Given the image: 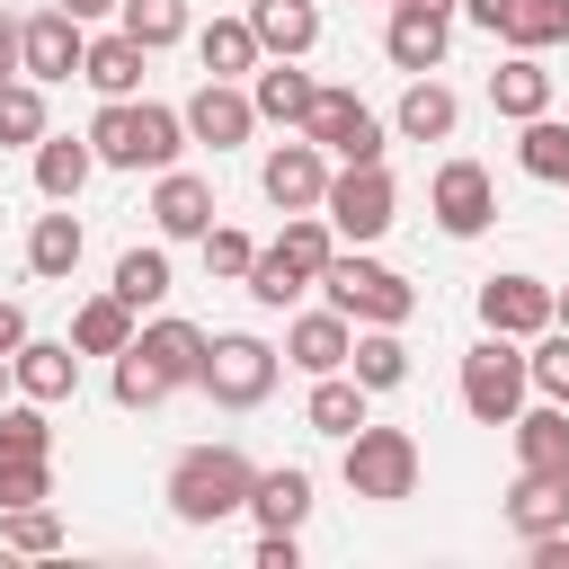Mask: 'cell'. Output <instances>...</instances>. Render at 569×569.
Masks as SVG:
<instances>
[{"label":"cell","mask_w":569,"mask_h":569,"mask_svg":"<svg viewBox=\"0 0 569 569\" xmlns=\"http://www.w3.org/2000/svg\"><path fill=\"white\" fill-rule=\"evenodd\" d=\"M507 525L533 542V533H560L569 525V480H551V471H525L516 489H507Z\"/></svg>","instance_id":"obj_19"},{"label":"cell","mask_w":569,"mask_h":569,"mask_svg":"<svg viewBox=\"0 0 569 569\" xmlns=\"http://www.w3.org/2000/svg\"><path fill=\"white\" fill-rule=\"evenodd\" d=\"M311 98H320V89L293 71V53H276V71H258V89H249V107H258V116H276V124H302V116H311Z\"/></svg>","instance_id":"obj_27"},{"label":"cell","mask_w":569,"mask_h":569,"mask_svg":"<svg viewBox=\"0 0 569 569\" xmlns=\"http://www.w3.org/2000/svg\"><path fill=\"white\" fill-rule=\"evenodd\" d=\"M80 53H89V44H80V18H71V9H44V18L18 27V62H27L36 80H71Z\"/></svg>","instance_id":"obj_12"},{"label":"cell","mask_w":569,"mask_h":569,"mask_svg":"<svg viewBox=\"0 0 569 569\" xmlns=\"http://www.w3.org/2000/svg\"><path fill=\"white\" fill-rule=\"evenodd\" d=\"M80 80H89L98 98H133V80H142V44H133V36H98V44L80 53Z\"/></svg>","instance_id":"obj_25"},{"label":"cell","mask_w":569,"mask_h":569,"mask_svg":"<svg viewBox=\"0 0 569 569\" xmlns=\"http://www.w3.org/2000/svg\"><path fill=\"white\" fill-rule=\"evenodd\" d=\"M249 36H258V53H311L320 9L311 0H249Z\"/></svg>","instance_id":"obj_17"},{"label":"cell","mask_w":569,"mask_h":569,"mask_svg":"<svg viewBox=\"0 0 569 569\" xmlns=\"http://www.w3.org/2000/svg\"><path fill=\"white\" fill-rule=\"evenodd\" d=\"M302 418H311L320 436H356V427H365V382H338V373H320Z\"/></svg>","instance_id":"obj_31"},{"label":"cell","mask_w":569,"mask_h":569,"mask_svg":"<svg viewBox=\"0 0 569 569\" xmlns=\"http://www.w3.org/2000/svg\"><path fill=\"white\" fill-rule=\"evenodd\" d=\"M489 213H498L489 169H480V160H445V169H436V222H445L453 240H471V231H489Z\"/></svg>","instance_id":"obj_9"},{"label":"cell","mask_w":569,"mask_h":569,"mask_svg":"<svg viewBox=\"0 0 569 569\" xmlns=\"http://www.w3.org/2000/svg\"><path fill=\"white\" fill-rule=\"evenodd\" d=\"M27 267H36V276H71V267H80V222H71V213H44V222L27 231Z\"/></svg>","instance_id":"obj_34"},{"label":"cell","mask_w":569,"mask_h":569,"mask_svg":"<svg viewBox=\"0 0 569 569\" xmlns=\"http://www.w3.org/2000/svg\"><path fill=\"white\" fill-rule=\"evenodd\" d=\"M178 116H187V133H196V142H213V151L249 142V124H258V107H249V98H240L231 80H204V89H196V98H187Z\"/></svg>","instance_id":"obj_13"},{"label":"cell","mask_w":569,"mask_h":569,"mask_svg":"<svg viewBox=\"0 0 569 569\" xmlns=\"http://www.w3.org/2000/svg\"><path fill=\"white\" fill-rule=\"evenodd\" d=\"M453 116H462V107H453V89H445V80H409V98H400V116H391V124H400L409 142H445V133H453Z\"/></svg>","instance_id":"obj_28"},{"label":"cell","mask_w":569,"mask_h":569,"mask_svg":"<svg viewBox=\"0 0 569 569\" xmlns=\"http://www.w3.org/2000/svg\"><path fill=\"white\" fill-rule=\"evenodd\" d=\"M222 409H258L276 391V347L267 338H204V373H196Z\"/></svg>","instance_id":"obj_6"},{"label":"cell","mask_w":569,"mask_h":569,"mask_svg":"<svg viewBox=\"0 0 569 569\" xmlns=\"http://www.w3.org/2000/svg\"><path fill=\"white\" fill-rule=\"evenodd\" d=\"M240 284H249V293H258V302H267V311H284V302H293V293H302V284H311V276H302V267H284V249H258V258H249V276H240Z\"/></svg>","instance_id":"obj_39"},{"label":"cell","mask_w":569,"mask_h":569,"mask_svg":"<svg viewBox=\"0 0 569 569\" xmlns=\"http://www.w3.org/2000/svg\"><path fill=\"white\" fill-rule=\"evenodd\" d=\"M258 187H267V204H284V213H311V204H320V187H329V160H320V142L302 133V142L267 151Z\"/></svg>","instance_id":"obj_11"},{"label":"cell","mask_w":569,"mask_h":569,"mask_svg":"<svg viewBox=\"0 0 569 569\" xmlns=\"http://www.w3.org/2000/svg\"><path fill=\"white\" fill-rule=\"evenodd\" d=\"M9 373H18V391H27V400H71V382H80V356H71V347H53V338H18Z\"/></svg>","instance_id":"obj_16"},{"label":"cell","mask_w":569,"mask_h":569,"mask_svg":"<svg viewBox=\"0 0 569 569\" xmlns=\"http://www.w3.org/2000/svg\"><path fill=\"white\" fill-rule=\"evenodd\" d=\"M249 258H258V249H249L240 231H213V222H204V267H213L222 284H240V276H249Z\"/></svg>","instance_id":"obj_45"},{"label":"cell","mask_w":569,"mask_h":569,"mask_svg":"<svg viewBox=\"0 0 569 569\" xmlns=\"http://www.w3.org/2000/svg\"><path fill=\"white\" fill-rule=\"evenodd\" d=\"M462 9H471V18H480V27H489V36H498V27H507V9H516V0H462Z\"/></svg>","instance_id":"obj_49"},{"label":"cell","mask_w":569,"mask_h":569,"mask_svg":"<svg viewBox=\"0 0 569 569\" xmlns=\"http://www.w3.org/2000/svg\"><path fill=\"white\" fill-rule=\"evenodd\" d=\"M382 44H391L400 71H436V62H445V18H436V9H391V36H382Z\"/></svg>","instance_id":"obj_24"},{"label":"cell","mask_w":569,"mask_h":569,"mask_svg":"<svg viewBox=\"0 0 569 569\" xmlns=\"http://www.w3.org/2000/svg\"><path fill=\"white\" fill-rule=\"evenodd\" d=\"M9 71H18V27L0 18V80H9Z\"/></svg>","instance_id":"obj_50"},{"label":"cell","mask_w":569,"mask_h":569,"mask_svg":"<svg viewBox=\"0 0 569 569\" xmlns=\"http://www.w3.org/2000/svg\"><path fill=\"white\" fill-rule=\"evenodd\" d=\"M116 293H124L133 311L160 302V293H169V258H160V249H124V258H116Z\"/></svg>","instance_id":"obj_38"},{"label":"cell","mask_w":569,"mask_h":569,"mask_svg":"<svg viewBox=\"0 0 569 569\" xmlns=\"http://www.w3.org/2000/svg\"><path fill=\"white\" fill-rule=\"evenodd\" d=\"M391 9H436V18H445V9H453V0H391Z\"/></svg>","instance_id":"obj_52"},{"label":"cell","mask_w":569,"mask_h":569,"mask_svg":"<svg viewBox=\"0 0 569 569\" xmlns=\"http://www.w3.org/2000/svg\"><path fill=\"white\" fill-rule=\"evenodd\" d=\"M151 222H160L169 240H204V222H213V187L187 178V169H169L160 196H151Z\"/></svg>","instance_id":"obj_18"},{"label":"cell","mask_w":569,"mask_h":569,"mask_svg":"<svg viewBox=\"0 0 569 569\" xmlns=\"http://www.w3.org/2000/svg\"><path fill=\"white\" fill-rule=\"evenodd\" d=\"M480 320L498 338H542L551 329V284L542 276H489L480 284Z\"/></svg>","instance_id":"obj_10"},{"label":"cell","mask_w":569,"mask_h":569,"mask_svg":"<svg viewBox=\"0 0 569 569\" xmlns=\"http://www.w3.org/2000/svg\"><path fill=\"white\" fill-rule=\"evenodd\" d=\"M169 391H178V382H169L142 347H124V356H116V400H124V409H160Z\"/></svg>","instance_id":"obj_36"},{"label":"cell","mask_w":569,"mask_h":569,"mask_svg":"<svg viewBox=\"0 0 569 569\" xmlns=\"http://www.w3.org/2000/svg\"><path fill=\"white\" fill-rule=\"evenodd\" d=\"M0 391H9V356H0Z\"/></svg>","instance_id":"obj_54"},{"label":"cell","mask_w":569,"mask_h":569,"mask_svg":"<svg viewBox=\"0 0 569 569\" xmlns=\"http://www.w3.org/2000/svg\"><path fill=\"white\" fill-rule=\"evenodd\" d=\"M347 489L373 498V507L409 498V489H418V436H409V427H356V436H347Z\"/></svg>","instance_id":"obj_4"},{"label":"cell","mask_w":569,"mask_h":569,"mask_svg":"<svg viewBox=\"0 0 569 569\" xmlns=\"http://www.w3.org/2000/svg\"><path fill=\"white\" fill-rule=\"evenodd\" d=\"M249 489H258V462H249L240 445H187L178 471H169V507H178V525H222V516L249 507Z\"/></svg>","instance_id":"obj_1"},{"label":"cell","mask_w":569,"mask_h":569,"mask_svg":"<svg viewBox=\"0 0 569 569\" xmlns=\"http://www.w3.org/2000/svg\"><path fill=\"white\" fill-rule=\"evenodd\" d=\"M36 498H53L44 453H0V516H9V507H36Z\"/></svg>","instance_id":"obj_40"},{"label":"cell","mask_w":569,"mask_h":569,"mask_svg":"<svg viewBox=\"0 0 569 569\" xmlns=\"http://www.w3.org/2000/svg\"><path fill=\"white\" fill-rule=\"evenodd\" d=\"M525 382H542V391H551V400L569 409V329H551V338H542V347L525 356Z\"/></svg>","instance_id":"obj_44"},{"label":"cell","mask_w":569,"mask_h":569,"mask_svg":"<svg viewBox=\"0 0 569 569\" xmlns=\"http://www.w3.org/2000/svg\"><path fill=\"white\" fill-rule=\"evenodd\" d=\"M18 338H27V311H18V302H0V356H18Z\"/></svg>","instance_id":"obj_48"},{"label":"cell","mask_w":569,"mask_h":569,"mask_svg":"<svg viewBox=\"0 0 569 569\" xmlns=\"http://www.w3.org/2000/svg\"><path fill=\"white\" fill-rule=\"evenodd\" d=\"M320 284H329V311H347V320H365V329H400V320L418 311L409 276H391V267H373V258H329Z\"/></svg>","instance_id":"obj_3"},{"label":"cell","mask_w":569,"mask_h":569,"mask_svg":"<svg viewBox=\"0 0 569 569\" xmlns=\"http://www.w3.org/2000/svg\"><path fill=\"white\" fill-rule=\"evenodd\" d=\"M489 98H498V116H516V124H525V116H542V107H551V71H542L533 53H516V62H498V71H489Z\"/></svg>","instance_id":"obj_26"},{"label":"cell","mask_w":569,"mask_h":569,"mask_svg":"<svg viewBox=\"0 0 569 569\" xmlns=\"http://www.w3.org/2000/svg\"><path fill=\"white\" fill-rule=\"evenodd\" d=\"M551 329H569V293H551Z\"/></svg>","instance_id":"obj_53"},{"label":"cell","mask_w":569,"mask_h":569,"mask_svg":"<svg viewBox=\"0 0 569 569\" xmlns=\"http://www.w3.org/2000/svg\"><path fill=\"white\" fill-rule=\"evenodd\" d=\"M0 542H9V551H62V516H53L44 498H36V507H9Z\"/></svg>","instance_id":"obj_41"},{"label":"cell","mask_w":569,"mask_h":569,"mask_svg":"<svg viewBox=\"0 0 569 569\" xmlns=\"http://www.w3.org/2000/svg\"><path fill=\"white\" fill-rule=\"evenodd\" d=\"M249 516L258 525H284V533H302V516H311V471H258V489H249Z\"/></svg>","instance_id":"obj_23"},{"label":"cell","mask_w":569,"mask_h":569,"mask_svg":"<svg viewBox=\"0 0 569 569\" xmlns=\"http://www.w3.org/2000/svg\"><path fill=\"white\" fill-rule=\"evenodd\" d=\"M462 409L480 418V427H507L516 409H525V356H516V338H480L471 356H462Z\"/></svg>","instance_id":"obj_5"},{"label":"cell","mask_w":569,"mask_h":569,"mask_svg":"<svg viewBox=\"0 0 569 569\" xmlns=\"http://www.w3.org/2000/svg\"><path fill=\"white\" fill-rule=\"evenodd\" d=\"M0 453H53L44 400H27V409H0Z\"/></svg>","instance_id":"obj_43"},{"label":"cell","mask_w":569,"mask_h":569,"mask_svg":"<svg viewBox=\"0 0 569 569\" xmlns=\"http://www.w3.org/2000/svg\"><path fill=\"white\" fill-rule=\"evenodd\" d=\"M347 365H356V382H365V391H400V382H409V347H400L391 329L356 338V347H347Z\"/></svg>","instance_id":"obj_30"},{"label":"cell","mask_w":569,"mask_h":569,"mask_svg":"<svg viewBox=\"0 0 569 569\" xmlns=\"http://www.w3.org/2000/svg\"><path fill=\"white\" fill-rule=\"evenodd\" d=\"M347 347H356V320H347V311H311V320L284 329V356H293L302 373H338Z\"/></svg>","instance_id":"obj_15"},{"label":"cell","mask_w":569,"mask_h":569,"mask_svg":"<svg viewBox=\"0 0 569 569\" xmlns=\"http://www.w3.org/2000/svg\"><path fill=\"white\" fill-rule=\"evenodd\" d=\"M320 204H329V222L347 231V240H382L391 231V178H382V160H347L329 187H320Z\"/></svg>","instance_id":"obj_7"},{"label":"cell","mask_w":569,"mask_h":569,"mask_svg":"<svg viewBox=\"0 0 569 569\" xmlns=\"http://www.w3.org/2000/svg\"><path fill=\"white\" fill-rule=\"evenodd\" d=\"M89 169H98L89 142H71V133H44V142H36V187H44L53 204H71V196L89 187Z\"/></svg>","instance_id":"obj_20"},{"label":"cell","mask_w":569,"mask_h":569,"mask_svg":"<svg viewBox=\"0 0 569 569\" xmlns=\"http://www.w3.org/2000/svg\"><path fill=\"white\" fill-rule=\"evenodd\" d=\"M133 347H142L169 382H196V373H204V329H196V320H151Z\"/></svg>","instance_id":"obj_22"},{"label":"cell","mask_w":569,"mask_h":569,"mask_svg":"<svg viewBox=\"0 0 569 569\" xmlns=\"http://www.w3.org/2000/svg\"><path fill=\"white\" fill-rule=\"evenodd\" d=\"M258 569H302V542H293L284 525H267V533H258Z\"/></svg>","instance_id":"obj_46"},{"label":"cell","mask_w":569,"mask_h":569,"mask_svg":"<svg viewBox=\"0 0 569 569\" xmlns=\"http://www.w3.org/2000/svg\"><path fill=\"white\" fill-rule=\"evenodd\" d=\"M498 36H507L516 53H542V44H569V0H516Z\"/></svg>","instance_id":"obj_29"},{"label":"cell","mask_w":569,"mask_h":569,"mask_svg":"<svg viewBox=\"0 0 569 569\" xmlns=\"http://www.w3.org/2000/svg\"><path fill=\"white\" fill-rule=\"evenodd\" d=\"M0 142H44V98L27 80H0Z\"/></svg>","instance_id":"obj_42"},{"label":"cell","mask_w":569,"mask_h":569,"mask_svg":"<svg viewBox=\"0 0 569 569\" xmlns=\"http://www.w3.org/2000/svg\"><path fill=\"white\" fill-rule=\"evenodd\" d=\"M507 427H516V462H525V471L569 480V409H560V400H551V409H516Z\"/></svg>","instance_id":"obj_14"},{"label":"cell","mask_w":569,"mask_h":569,"mask_svg":"<svg viewBox=\"0 0 569 569\" xmlns=\"http://www.w3.org/2000/svg\"><path fill=\"white\" fill-rule=\"evenodd\" d=\"M302 133H311L320 151H338V160H382V124L356 107V89H320L311 116H302Z\"/></svg>","instance_id":"obj_8"},{"label":"cell","mask_w":569,"mask_h":569,"mask_svg":"<svg viewBox=\"0 0 569 569\" xmlns=\"http://www.w3.org/2000/svg\"><path fill=\"white\" fill-rule=\"evenodd\" d=\"M62 9H71V18H98V9H116V0H62Z\"/></svg>","instance_id":"obj_51"},{"label":"cell","mask_w":569,"mask_h":569,"mask_svg":"<svg viewBox=\"0 0 569 569\" xmlns=\"http://www.w3.org/2000/svg\"><path fill=\"white\" fill-rule=\"evenodd\" d=\"M178 133H187V116H178V107L107 98V107H98V124H89V151H98L107 169H169V160H178Z\"/></svg>","instance_id":"obj_2"},{"label":"cell","mask_w":569,"mask_h":569,"mask_svg":"<svg viewBox=\"0 0 569 569\" xmlns=\"http://www.w3.org/2000/svg\"><path fill=\"white\" fill-rule=\"evenodd\" d=\"M533 569H569V525L560 533H533Z\"/></svg>","instance_id":"obj_47"},{"label":"cell","mask_w":569,"mask_h":569,"mask_svg":"<svg viewBox=\"0 0 569 569\" xmlns=\"http://www.w3.org/2000/svg\"><path fill=\"white\" fill-rule=\"evenodd\" d=\"M116 9H124V36H133L142 53H160V44L187 36V0H116Z\"/></svg>","instance_id":"obj_35"},{"label":"cell","mask_w":569,"mask_h":569,"mask_svg":"<svg viewBox=\"0 0 569 569\" xmlns=\"http://www.w3.org/2000/svg\"><path fill=\"white\" fill-rule=\"evenodd\" d=\"M71 347H80V356H124V347H133V302H124V293H98V302H80V320H71Z\"/></svg>","instance_id":"obj_21"},{"label":"cell","mask_w":569,"mask_h":569,"mask_svg":"<svg viewBox=\"0 0 569 569\" xmlns=\"http://www.w3.org/2000/svg\"><path fill=\"white\" fill-rule=\"evenodd\" d=\"M516 160H525V178H551V187H569V124H551V116H525V142H516Z\"/></svg>","instance_id":"obj_32"},{"label":"cell","mask_w":569,"mask_h":569,"mask_svg":"<svg viewBox=\"0 0 569 569\" xmlns=\"http://www.w3.org/2000/svg\"><path fill=\"white\" fill-rule=\"evenodd\" d=\"M196 53H204V71H213V80H231V71H249V62H258V36H249V18H213V27L196 36Z\"/></svg>","instance_id":"obj_33"},{"label":"cell","mask_w":569,"mask_h":569,"mask_svg":"<svg viewBox=\"0 0 569 569\" xmlns=\"http://www.w3.org/2000/svg\"><path fill=\"white\" fill-rule=\"evenodd\" d=\"M276 249H284V267H302V276H311V284H320V267H329V258H338V249H329V222H320V213H293V222H284V240H276Z\"/></svg>","instance_id":"obj_37"}]
</instances>
